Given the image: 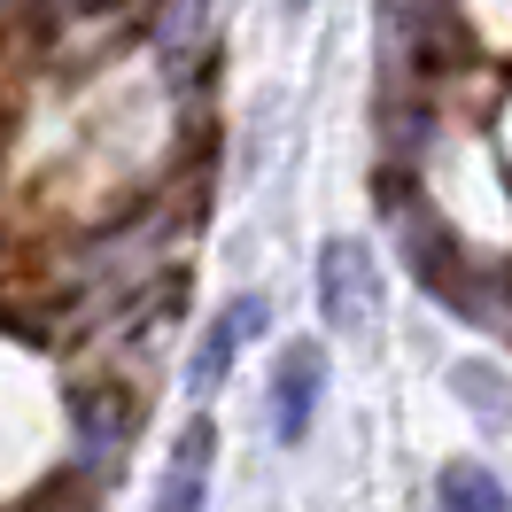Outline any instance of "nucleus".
<instances>
[{
    "instance_id": "6",
    "label": "nucleus",
    "mask_w": 512,
    "mask_h": 512,
    "mask_svg": "<svg viewBox=\"0 0 512 512\" xmlns=\"http://www.w3.org/2000/svg\"><path fill=\"white\" fill-rule=\"evenodd\" d=\"M288 8H295V16H303V8H311V0H288Z\"/></svg>"
},
{
    "instance_id": "1",
    "label": "nucleus",
    "mask_w": 512,
    "mask_h": 512,
    "mask_svg": "<svg viewBox=\"0 0 512 512\" xmlns=\"http://www.w3.org/2000/svg\"><path fill=\"white\" fill-rule=\"evenodd\" d=\"M373 311H381V264H373L365 241L334 233L319 249V319L334 326V334H365Z\"/></svg>"
},
{
    "instance_id": "4",
    "label": "nucleus",
    "mask_w": 512,
    "mask_h": 512,
    "mask_svg": "<svg viewBox=\"0 0 512 512\" xmlns=\"http://www.w3.org/2000/svg\"><path fill=\"white\" fill-rule=\"evenodd\" d=\"M210 458H218V427H210V419H194L187 435L171 443V466H163L156 512H202V505H210Z\"/></svg>"
},
{
    "instance_id": "2",
    "label": "nucleus",
    "mask_w": 512,
    "mask_h": 512,
    "mask_svg": "<svg viewBox=\"0 0 512 512\" xmlns=\"http://www.w3.org/2000/svg\"><path fill=\"white\" fill-rule=\"evenodd\" d=\"M319 396H326V350L319 342H288L280 365H272V435L280 443H303L311 435V419H319Z\"/></svg>"
},
{
    "instance_id": "3",
    "label": "nucleus",
    "mask_w": 512,
    "mask_h": 512,
    "mask_svg": "<svg viewBox=\"0 0 512 512\" xmlns=\"http://www.w3.org/2000/svg\"><path fill=\"white\" fill-rule=\"evenodd\" d=\"M264 319H272L264 295H233L218 319H210V334H202V350H194V365H187V396H218L225 373H233V357H241V342H256Z\"/></svg>"
},
{
    "instance_id": "5",
    "label": "nucleus",
    "mask_w": 512,
    "mask_h": 512,
    "mask_svg": "<svg viewBox=\"0 0 512 512\" xmlns=\"http://www.w3.org/2000/svg\"><path fill=\"white\" fill-rule=\"evenodd\" d=\"M435 512H512V497L489 466L458 458V466H443V481H435Z\"/></svg>"
}]
</instances>
